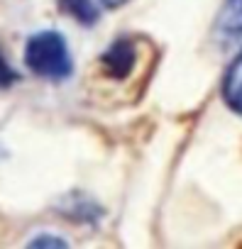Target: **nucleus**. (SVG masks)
Wrapping results in <instances>:
<instances>
[{"mask_svg": "<svg viewBox=\"0 0 242 249\" xmlns=\"http://www.w3.org/2000/svg\"><path fill=\"white\" fill-rule=\"evenodd\" d=\"M32 247H66V242L56 239V237H37L32 242Z\"/></svg>", "mask_w": 242, "mask_h": 249, "instance_id": "obj_7", "label": "nucleus"}, {"mask_svg": "<svg viewBox=\"0 0 242 249\" xmlns=\"http://www.w3.org/2000/svg\"><path fill=\"white\" fill-rule=\"evenodd\" d=\"M218 27L225 37L242 35V0H225L220 18H218Z\"/></svg>", "mask_w": 242, "mask_h": 249, "instance_id": "obj_4", "label": "nucleus"}, {"mask_svg": "<svg viewBox=\"0 0 242 249\" xmlns=\"http://www.w3.org/2000/svg\"><path fill=\"white\" fill-rule=\"evenodd\" d=\"M223 98L225 103L242 115V52L237 54V59L227 66L225 78H223Z\"/></svg>", "mask_w": 242, "mask_h": 249, "instance_id": "obj_3", "label": "nucleus"}, {"mask_svg": "<svg viewBox=\"0 0 242 249\" xmlns=\"http://www.w3.org/2000/svg\"><path fill=\"white\" fill-rule=\"evenodd\" d=\"M59 8L81 25H93L98 20V10L93 5V0H59Z\"/></svg>", "mask_w": 242, "mask_h": 249, "instance_id": "obj_5", "label": "nucleus"}, {"mask_svg": "<svg viewBox=\"0 0 242 249\" xmlns=\"http://www.w3.org/2000/svg\"><path fill=\"white\" fill-rule=\"evenodd\" d=\"M100 3H103L105 8H117V5H123L125 0H100Z\"/></svg>", "mask_w": 242, "mask_h": 249, "instance_id": "obj_8", "label": "nucleus"}, {"mask_svg": "<svg viewBox=\"0 0 242 249\" xmlns=\"http://www.w3.org/2000/svg\"><path fill=\"white\" fill-rule=\"evenodd\" d=\"M15 78H18V73L10 69V64L5 61L3 49H0V88H8V86H13V83H15Z\"/></svg>", "mask_w": 242, "mask_h": 249, "instance_id": "obj_6", "label": "nucleus"}, {"mask_svg": "<svg viewBox=\"0 0 242 249\" xmlns=\"http://www.w3.org/2000/svg\"><path fill=\"white\" fill-rule=\"evenodd\" d=\"M137 52H135V44L130 42V39H117V42H112L110 47H108V52L103 54V59H100V64L105 66V71L112 76V78H123V76H128L130 71H132V66H135V56Z\"/></svg>", "mask_w": 242, "mask_h": 249, "instance_id": "obj_2", "label": "nucleus"}, {"mask_svg": "<svg viewBox=\"0 0 242 249\" xmlns=\"http://www.w3.org/2000/svg\"><path fill=\"white\" fill-rule=\"evenodd\" d=\"M25 61L30 71L42 78H66L71 73V54L69 44L59 32H37L30 37L25 47Z\"/></svg>", "mask_w": 242, "mask_h": 249, "instance_id": "obj_1", "label": "nucleus"}]
</instances>
